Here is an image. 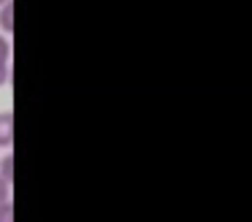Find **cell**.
I'll return each instance as SVG.
<instances>
[{
	"label": "cell",
	"instance_id": "6da1fadb",
	"mask_svg": "<svg viewBox=\"0 0 252 222\" xmlns=\"http://www.w3.org/2000/svg\"><path fill=\"white\" fill-rule=\"evenodd\" d=\"M14 144V114L0 111V149H8Z\"/></svg>",
	"mask_w": 252,
	"mask_h": 222
},
{
	"label": "cell",
	"instance_id": "7a4b0ae2",
	"mask_svg": "<svg viewBox=\"0 0 252 222\" xmlns=\"http://www.w3.org/2000/svg\"><path fill=\"white\" fill-rule=\"evenodd\" d=\"M0 30H3V32H14V3H11V0L0 5Z\"/></svg>",
	"mask_w": 252,
	"mask_h": 222
},
{
	"label": "cell",
	"instance_id": "3957f363",
	"mask_svg": "<svg viewBox=\"0 0 252 222\" xmlns=\"http://www.w3.org/2000/svg\"><path fill=\"white\" fill-rule=\"evenodd\" d=\"M0 176L6 179V182H14V157L6 155L0 160Z\"/></svg>",
	"mask_w": 252,
	"mask_h": 222
},
{
	"label": "cell",
	"instance_id": "277c9868",
	"mask_svg": "<svg viewBox=\"0 0 252 222\" xmlns=\"http://www.w3.org/2000/svg\"><path fill=\"white\" fill-rule=\"evenodd\" d=\"M8 54H11V43H8V38L0 32V63H8Z\"/></svg>",
	"mask_w": 252,
	"mask_h": 222
},
{
	"label": "cell",
	"instance_id": "5b68a950",
	"mask_svg": "<svg viewBox=\"0 0 252 222\" xmlns=\"http://www.w3.org/2000/svg\"><path fill=\"white\" fill-rule=\"evenodd\" d=\"M0 222H14V206L8 203H0Z\"/></svg>",
	"mask_w": 252,
	"mask_h": 222
},
{
	"label": "cell",
	"instance_id": "8992f818",
	"mask_svg": "<svg viewBox=\"0 0 252 222\" xmlns=\"http://www.w3.org/2000/svg\"><path fill=\"white\" fill-rule=\"evenodd\" d=\"M8 195H11V182H6V179L0 176V203H6Z\"/></svg>",
	"mask_w": 252,
	"mask_h": 222
},
{
	"label": "cell",
	"instance_id": "52a82bcc",
	"mask_svg": "<svg viewBox=\"0 0 252 222\" xmlns=\"http://www.w3.org/2000/svg\"><path fill=\"white\" fill-rule=\"evenodd\" d=\"M8 81V63H0V87Z\"/></svg>",
	"mask_w": 252,
	"mask_h": 222
},
{
	"label": "cell",
	"instance_id": "ba28073f",
	"mask_svg": "<svg viewBox=\"0 0 252 222\" xmlns=\"http://www.w3.org/2000/svg\"><path fill=\"white\" fill-rule=\"evenodd\" d=\"M3 3H8V0H0V5H3Z\"/></svg>",
	"mask_w": 252,
	"mask_h": 222
}]
</instances>
